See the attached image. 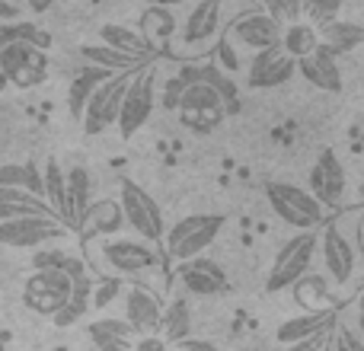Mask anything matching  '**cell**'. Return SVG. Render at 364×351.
<instances>
[{"instance_id":"6","label":"cell","mask_w":364,"mask_h":351,"mask_svg":"<svg viewBox=\"0 0 364 351\" xmlns=\"http://www.w3.org/2000/svg\"><path fill=\"white\" fill-rule=\"evenodd\" d=\"M220 230H224V214H192V217H182L166 233V256L176 259V262L201 256L218 239Z\"/></svg>"},{"instance_id":"32","label":"cell","mask_w":364,"mask_h":351,"mask_svg":"<svg viewBox=\"0 0 364 351\" xmlns=\"http://www.w3.org/2000/svg\"><path fill=\"white\" fill-rule=\"evenodd\" d=\"M100 38L102 45H112L119 51H128V55H138V58H154V48L141 38V32L128 29V26H119V23H106L100 29Z\"/></svg>"},{"instance_id":"22","label":"cell","mask_w":364,"mask_h":351,"mask_svg":"<svg viewBox=\"0 0 364 351\" xmlns=\"http://www.w3.org/2000/svg\"><path fill=\"white\" fill-rule=\"evenodd\" d=\"M125 227V217H122V207L115 198H102V201H93L83 214V224H80V233L83 239L90 237H112Z\"/></svg>"},{"instance_id":"8","label":"cell","mask_w":364,"mask_h":351,"mask_svg":"<svg viewBox=\"0 0 364 351\" xmlns=\"http://www.w3.org/2000/svg\"><path fill=\"white\" fill-rule=\"evenodd\" d=\"M0 70H4L10 87L32 90L38 83H45V77H48V55L36 45L6 42L0 45Z\"/></svg>"},{"instance_id":"13","label":"cell","mask_w":364,"mask_h":351,"mask_svg":"<svg viewBox=\"0 0 364 351\" xmlns=\"http://www.w3.org/2000/svg\"><path fill=\"white\" fill-rule=\"evenodd\" d=\"M224 4L227 0H195L179 26V42L186 48H198V45L211 42L224 26Z\"/></svg>"},{"instance_id":"15","label":"cell","mask_w":364,"mask_h":351,"mask_svg":"<svg viewBox=\"0 0 364 351\" xmlns=\"http://www.w3.org/2000/svg\"><path fill=\"white\" fill-rule=\"evenodd\" d=\"M346 166H342V160L336 157V151H323L320 157H316L314 170H310V188L307 192L314 195L316 201H320L323 207H336L342 205V195H346Z\"/></svg>"},{"instance_id":"52","label":"cell","mask_w":364,"mask_h":351,"mask_svg":"<svg viewBox=\"0 0 364 351\" xmlns=\"http://www.w3.org/2000/svg\"><path fill=\"white\" fill-rule=\"evenodd\" d=\"M361 237H364V224H361Z\"/></svg>"},{"instance_id":"34","label":"cell","mask_w":364,"mask_h":351,"mask_svg":"<svg viewBox=\"0 0 364 351\" xmlns=\"http://www.w3.org/2000/svg\"><path fill=\"white\" fill-rule=\"evenodd\" d=\"M173 32H176V16H173L166 6H151V10L141 16V38H144L151 48L166 42Z\"/></svg>"},{"instance_id":"51","label":"cell","mask_w":364,"mask_h":351,"mask_svg":"<svg viewBox=\"0 0 364 351\" xmlns=\"http://www.w3.org/2000/svg\"><path fill=\"white\" fill-rule=\"evenodd\" d=\"M323 351H333V348H329V345H323Z\"/></svg>"},{"instance_id":"45","label":"cell","mask_w":364,"mask_h":351,"mask_svg":"<svg viewBox=\"0 0 364 351\" xmlns=\"http://www.w3.org/2000/svg\"><path fill=\"white\" fill-rule=\"evenodd\" d=\"M16 19H19V6L0 0V23H16Z\"/></svg>"},{"instance_id":"40","label":"cell","mask_w":364,"mask_h":351,"mask_svg":"<svg viewBox=\"0 0 364 351\" xmlns=\"http://www.w3.org/2000/svg\"><path fill=\"white\" fill-rule=\"evenodd\" d=\"M122 291V281L119 278H109V281H102V284H93V301H90V307H109V303L115 301V294Z\"/></svg>"},{"instance_id":"18","label":"cell","mask_w":364,"mask_h":351,"mask_svg":"<svg viewBox=\"0 0 364 351\" xmlns=\"http://www.w3.org/2000/svg\"><path fill=\"white\" fill-rule=\"evenodd\" d=\"M297 74L310 83V87L323 90V93H342V68L339 58L329 55L323 45H316L307 58L297 61Z\"/></svg>"},{"instance_id":"49","label":"cell","mask_w":364,"mask_h":351,"mask_svg":"<svg viewBox=\"0 0 364 351\" xmlns=\"http://www.w3.org/2000/svg\"><path fill=\"white\" fill-rule=\"evenodd\" d=\"M10 87V83H6V77H4V70H0V93H4V90Z\"/></svg>"},{"instance_id":"47","label":"cell","mask_w":364,"mask_h":351,"mask_svg":"<svg viewBox=\"0 0 364 351\" xmlns=\"http://www.w3.org/2000/svg\"><path fill=\"white\" fill-rule=\"evenodd\" d=\"M141 4H147V6H179V4H192V0H141Z\"/></svg>"},{"instance_id":"31","label":"cell","mask_w":364,"mask_h":351,"mask_svg":"<svg viewBox=\"0 0 364 351\" xmlns=\"http://www.w3.org/2000/svg\"><path fill=\"white\" fill-rule=\"evenodd\" d=\"M0 188H23V192L42 198V170L32 160L29 163H4L0 166Z\"/></svg>"},{"instance_id":"44","label":"cell","mask_w":364,"mask_h":351,"mask_svg":"<svg viewBox=\"0 0 364 351\" xmlns=\"http://www.w3.org/2000/svg\"><path fill=\"white\" fill-rule=\"evenodd\" d=\"M284 351H323V333L310 335V339H304V342H294V345H284Z\"/></svg>"},{"instance_id":"28","label":"cell","mask_w":364,"mask_h":351,"mask_svg":"<svg viewBox=\"0 0 364 351\" xmlns=\"http://www.w3.org/2000/svg\"><path fill=\"white\" fill-rule=\"evenodd\" d=\"M109 70H102V68H83V70H77L74 74V80H70V87H68V109H70V115L74 119H80L83 115V106H87V99L93 96V90L100 87L102 80H109Z\"/></svg>"},{"instance_id":"10","label":"cell","mask_w":364,"mask_h":351,"mask_svg":"<svg viewBox=\"0 0 364 351\" xmlns=\"http://www.w3.org/2000/svg\"><path fill=\"white\" fill-rule=\"evenodd\" d=\"M70 301V278L64 271H32L26 278L23 303L38 316H55Z\"/></svg>"},{"instance_id":"30","label":"cell","mask_w":364,"mask_h":351,"mask_svg":"<svg viewBox=\"0 0 364 351\" xmlns=\"http://www.w3.org/2000/svg\"><path fill=\"white\" fill-rule=\"evenodd\" d=\"M42 198H45V205L55 211V217L64 224V214H68V195H64V170L55 157H48L45 166H42Z\"/></svg>"},{"instance_id":"4","label":"cell","mask_w":364,"mask_h":351,"mask_svg":"<svg viewBox=\"0 0 364 351\" xmlns=\"http://www.w3.org/2000/svg\"><path fill=\"white\" fill-rule=\"evenodd\" d=\"M176 115H179L182 128H188V131L211 134L224 125L227 106L218 90L208 87V83H186V90H182V96H179Z\"/></svg>"},{"instance_id":"46","label":"cell","mask_w":364,"mask_h":351,"mask_svg":"<svg viewBox=\"0 0 364 351\" xmlns=\"http://www.w3.org/2000/svg\"><path fill=\"white\" fill-rule=\"evenodd\" d=\"M51 4H55V0H26V6H29L32 13H45V10H51Z\"/></svg>"},{"instance_id":"3","label":"cell","mask_w":364,"mask_h":351,"mask_svg":"<svg viewBox=\"0 0 364 351\" xmlns=\"http://www.w3.org/2000/svg\"><path fill=\"white\" fill-rule=\"evenodd\" d=\"M119 207L125 224L138 233L147 243H160L164 239V211H160L157 198H154L147 188H141L134 179H122L119 182Z\"/></svg>"},{"instance_id":"26","label":"cell","mask_w":364,"mask_h":351,"mask_svg":"<svg viewBox=\"0 0 364 351\" xmlns=\"http://www.w3.org/2000/svg\"><path fill=\"white\" fill-rule=\"evenodd\" d=\"M16 217H55V211L23 188H0V220Z\"/></svg>"},{"instance_id":"9","label":"cell","mask_w":364,"mask_h":351,"mask_svg":"<svg viewBox=\"0 0 364 351\" xmlns=\"http://www.w3.org/2000/svg\"><path fill=\"white\" fill-rule=\"evenodd\" d=\"M68 237V227L58 217H16L0 220V246L6 249H42Z\"/></svg>"},{"instance_id":"17","label":"cell","mask_w":364,"mask_h":351,"mask_svg":"<svg viewBox=\"0 0 364 351\" xmlns=\"http://www.w3.org/2000/svg\"><path fill=\"white\" fill-rule=\"evenodd\" d=\"M160 313H164V303L157 301V294L141 284L128 288L125 297V323L132 326L134 335H157L160 326Z\"/></svg>"},{"instance_id":"24","label":"cell","mask_w":364,"mask_h":351,"mask_svg":"<svg viewBox=\"0 0 364 351\" xmlns=\"http://www.w3.org/2000/svg\"><path fill=\"white\" fill-rule=\"evenodd\" d=\"M80 55L87 58L93 68H102L109 74H125V70H144L147 64H154V58H138L128 55V51H119L112 45H83Z\"/></svg>"},{"instance_id":"42","label":"cell","mask_w":364,"mask_h":351,"mask_svg":"<svg viewBox=\"0 0 364 351\" xmlns=\"http://www.w3.org/2000/svg\"><path fill=\"white\" fill-rule=\"evenodd\" d=\"M170 351H220L214 342H208V339H182V342H176V345H170Z\"/></svg>"},{"instance_id":"37","label":"cell","mask_w":364,"mask_h":351,"mask_svg":"<svg viewBox=\"0 0 364 351\" xmlns=\"http://www.w3.org/2000/svg\"><path fill=\"white\" fill-rule=\"evenodd\" d=\"M262 6H265V13H269L275 23H282V26L301 23V16H304L301 0H262Z\"/></svg>"},{"instance_id":"2","label":"cell","mask_w":364,"mask_h":351,"mask_svg":"<svg viewBox=\"0 0 364 351\" xmlns=\"http://www.w3.org/2000/svg\"><path fill=\"white\" fill-rule=\"evenodd\" d=\"M316 246H320V233L316 230H301L288 239V243L278 249L275 262L269 269V278H265V291L269 294H278V291H288L307 275L310 262L316 256Z\"/></svg>"},{"instance_id":"50","label":"cell","mask_w":364,"mask_h":351,"mask_svg":"<svg viewBox=\"0 0 364 351\" xmlns=\"http://www.w3.org/2000/svg\"><path fill=\"white\" fill-rule=\"evenodd\" d=\"M358 195H361V198H364V182H361V188H358Z\"/></svg>"},{"instance_id":"29","label":"cell","mask_w":364,"mask_h":351,"mask_svg":"<svg viewBox=\"0 0 364 351\" xmlns=\"http://www.w3.org/2000/svg\"><path fill=\"white\" fill-rule=\"evenodd\" d=\"M32 265H36V271H64L68 278L90 275L87 262H83L80 256H70V252L55 249V246H42V249H36Z\"/></svg>"},{"instance_id":"16","label":"cell","mask_w":364,"mask_h":351,"mask_svg":"<svg viewBox=\"0 0 364 351\" xmlns=\"http://www.w3.org/2000/svg\"><path fill=\"white\" fill-rule=\"evenodd\" d=\"M179 281L192 297H218L220 291L227 288L224 269L205 256L186 259V262L179 265Z\"/></svg>"},{"instance_id":"21","label":"cell","mask_w":364,"mask_h":351,"mask_svg":"<svg viewBox=\"0 0 364 351\" xmlns=\"http://www.w3.org/2000/svg\"><path fill=\"white\" fill-rule=\"evenodd\" d=\"M336 320V310L333 307H323V310H314V313H304V316H291L278 326L275 339L282 345H294V342H304L310 335H320L329 329V323Z\"/></svg>"},{"instance_id":"35","label":"cell","mask_w":364,"mask_h":351,"mask_svg":"<svg viewBox=\"0 0 364 351\" xmlns=\"http://www.w3.org/2000/svg\"><path fill=\"white\" fill-rule=\"evenodd\" d=\"M6 42H26L36 45V48H48V36L38 29L36 23H26V19H16V23H0V45Z\"/></svg>"},{"instance_id":"7","label":"cell","mask_w":364,"mask_h":351,"mask_svg":"<svg viewBox=\"0 0 364 351\" xmlns=\"http://www.w3.org/2000/svg\"><path fill=\"white\" fill-rule=\"evenodd\" d=\"M134 70H125V74H112L109 80H102L100 87L93 90V96L87 99L83 106V134L87 138H96V134L109 131V128L119 122V109H122V99H125V90L132 83Z\"/></svg>"},{"instance_id":"27","label":"cell","mask_w":364,"mask_h":351,"mask_svg":"<svg viewBox=\"0 0 364 351\" xmlns=\"http://www.w3.org/2000/svg\"><path fill=\"white\" fill-rule=\"evenodd\" d=\"M157 335L166 342V345H176V342H182V339H188V335H192V310H188L186 297H176V301H173L170 307L160 313Z\"/></svg>"},{"instance_id":"12","label":"cell","mask_w":364,"mask_h":351,"mask_svg":"<svg viewBox=\"0 0 364 351\" xmlns=\"http://www.w3.org/2000/svg\"><path fill=\"white\" fill-rule=\"evenodd\" d=\"M282 29L284 26L275 23L265 10H252V13H243V16L233 19L224 36L230 38L233 45H243V48H252V51H265V48L282 45Z\"/></svg>"},{"instance_id":"11","label":"cell","mask_w":364,"mask_h":351,"mask_svg":"<svg viewBox=\"0 0 364 351\" xmlns=\"http://www.w3.org/2000/svg\"><path fill=\"white\" fill-rule=\"evenodd\" d=\"M102 259H106V265L112 271L128 275V278L157 269V262H160L154 243H147V239H115V237H109L102 243Z\"/></svg>"},{"instance_id":"5","label":"cell","mask_w":364,"mask_h":351,"mask_svg":"<svg viewBox=\"0 0 364 351\" xmlns=\"http://www.w3.org/2000/svg\"><path fill=\"white\" fill-rule=\"evenodd\" d=\"M154 106H157V70H154V64H147L144 70H134L132 83L125 90V99H122L119 122H115L122 138H134L151 122Z\"/></svg>"},{"instance_id":"25","label":"cell","mask_w":364,"mask_h":351,"mask_svg":"<svg viewBox=\"0 0 364 351\" xmlns=\"http://www.w3.org/2000/svg\"><path fill=\"white\" fill-rule=\"evenodd\" d=\"M316 36H320V45L329 55L339 58V55H348V51L364 45V26L352 23V19H333V23L320 26Z\"/></svg>"},{"instance_id":"1","label":"cell","mask_w":364,"mask_h":351,"mask_svg":"<svg viewBox=\"0 0 364 351\" xmlns=\"http://www.w3.org/2000/svg\"><path fill=\"white\" fill-rule=\"evenodd\" d=\"M265 198H269L272 211L294 230H316L320 224H326V207L294 182H265Z\"/></svg>"},{"instance_id":"39","label":"cell","mask_w":364,"mask_h":351,"mask_svg":"<svg viewBox=\"0 0 364 351\" xmlns=\"http://www.w3.org/2000/svg\"><path fill=\"white\" fill-rule=\"evenodd\" d=\"M329 348H333V351H364V339L355 333V329H348L346 323H336Z\"/></svg>"},{"instance_id":"33","label":"cell","mask_w":364,"mask_h":351,"mask_svg":"<svg viewBox=\"0 0 364 351\" xmlns=\"http://www.w3.org/2000/svg\"><path fill=\"white\" fill-rule=\"evenodd\" d=\"M316 45H320V36H316V29L310 23H291L282 29V51L291 55L294 61L307 58Z\"/></svg>"},{"instance_id":"41","label":"cell","mask_w":364,"mask_h":351,"mask_svg":"<svg viewBox=\"0 0 364 351\" xmlns=\"http://www.w3.org/2000/svg\"><path fill=\"white\" fill-rule=\"evenodd\" d=\"M182 90H186V83H182V77H170L166 80V87H164V93H160V106L166 109V112H176V106H179V96H182Z\"/></svg>"},{"instance_id":"19","label":"cell","mask_w":364,"mask_h":351,"mask_svg":"<svg viewBox=\"0 0 364 351\" xmlns=\"http://www.w3.org/2000/svg\"><path fill=\"white\" fill-rule=\"evenodd\" d=\"M320 249H323V262H326V271L336 284H346L355 271V249L346 239V233L336 224H326L320 237Z\"/></svg>"},{"instance_id":"43","label":"cell","mask_w":364,"mask_h":351,"mask_svg":"<svg viewBox=\"0 0 364 351\" xmlns=\"http://www.w3.org/2000/svg\"><path fill=\"white\" fill-rule=\"evenodd\" d=\"M134 351H170V345H166L160 335H141V339L134 342Z\"/></svg>"},{"instance_id":"36","label":"cell","mask_w":364,"mask_h":351,"mask_svg":"<svg viewBox=\"0 0 364 351\" xmlns=\"http://www.w3.org/2000/svg\"><path fill=\"white\" fill-rule=\"evenodd\" d=\"M301 4H304V16L310 19V26L320 29V26L339 19L342 4H346V0H301Z\"/></svg>"},{"instance_id":"38","label":"cell","mask_w":364,"mask_h":351,"mask_svg":"<svg viewBox=\"0 0 364 351\" xmlns=\"http://www.w3.org/2000/svg\"><path fill=\"white\" fill-rule=\"evenodd\" d=\"M214 68H220L224 74H233V70H240L237 45H233L227 36H218V48H214Z\"/></svg>"},{"instance_id":"23","label":"cell","mask_w":364,"mask_h":351,"mask_svg":"<svg viewBox=\"0 0 364 351\" xmlns=\"http://www.w3.org/2000/svg\"><path fill=\"white\" fill-rule=\"evenodd\" d=\"M87 335L100 351H134V333L125 320H112V316L93 320L87 323Z\"/></svg>"},{"instance_id":"14","label":"cell","mask_w":364,"mask_h":351,"mask_svg":"<svg viewBox=\"0 0 364 351\" xmlns=\"http://www.w3.org/2000/svg\"><path fill=\"white\" fill-rule=\"evenodd\" d=\"M294 74H297V61L291 55H284L282 45H275V48L256 51V58L250 61V70H246V83L252 90H275L284 87Z\"/></svg>"},{"instance_id":"48","label":"cell","mask_w":364,"mask_h":351,"mask_svg":"<svg viewBox=\"0 0 364 351\" xmlns=\"http://www.w3.org/2000/svg\"><path fill=\"white\" fill-rule=\"evenodd\" d=\"M358 335L364 339V294H361V301H358Z\"/></svg>"},{"instance_id":"20","label":"cell","mask_w":364,"mask_h":351,"mask_svg":"<svg viewBox=\"0 0 364 351\" xmlns=\"http://www.w3.org/2000/svg\"><path fill=\"white\" fill-rule=\"evenodd\" d=\"M64 195H68V214H64V227L68 230H80L83 214L93 205V179L83 166H74V170L64 173Z\"/></svg>"}]
</instances>
